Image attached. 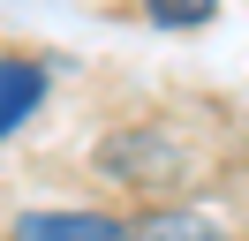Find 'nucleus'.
Returning <instances> with one entry per match:
<instances>
[{
    "mask_svg": "<svg viewBox=\"0 0 249 241\" xmlns=\"http://www.w3.org/2000/svg\"><path fill=\"white\" fill-rule=\"evenodd\" d=\"M8 241H136V226L113 211H23Z\"/></svg>",
    "mask_w": 249,
    "mask_h": 241,
    "instance_id": "1",
    "label": "nucleus"
},
{
    "mask_svg": "<svg viewBox=\"0 0 249 241\" xmlns=\"http://www.w3.org/2000/svg\"><path fill=\"white\" fill-rule=\"evenodd\" d=\"M106 166H113V181H128V189H151L159 173L181 166V151H174L159 128H128V136H113V143H106Z\"/></svg>",
    "mask_w": 249,
    "mask_h": 241,
    "instance_id": "2",
    "label": "nucleus"
},
{
    "mask_svg": "<svg viewBox=\"0 0 249 241\" xmlns=\"http://www.w3.org/2000/svg\"><path fill=\"white\" fill-rule=\"evenodd\" d=\"M46 105V60L31 53H0V143Z\"/></svg>",
    "mask_w": 249,
    "mask_h": 241,
    "instance_id": "3",
    "label": "nucleus"
},
{
    "mask_svg": "<svg viewBox=\"0 0 249 241\" xmlns=\"http://www.w3.org/2000/svg\"><path fill=\"white\" fill-rule=\"evenodd\" d=\"M136 241H227L204 211H159V219H143L136 226Z\"/></svg>",
    "mask_w": 249,
    "mask_h": 241,
    "instance_id": "4",
    "label": "nucleus"
},
{
    "mask_svg": "<svg viewBox=\"0 0 249 241\" xmlns=\"http://www.w3.org/2000/svg\"><path fill=\"white\" fill-rule=\"evenodd\" d=\"M143 15H151L159 30H204L219 15V0H143Z\"/></svg>",
    "mask_w": 249,
    "mask_h": 241,
    "instance_id": "5",
    "label": "nucleus"
}]
</instances>
